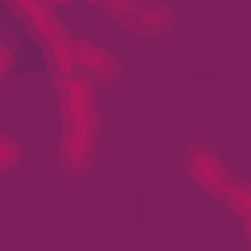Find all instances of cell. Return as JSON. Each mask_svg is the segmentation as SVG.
Listing matches in <instances>:
<instances>
[{
    "label": "cell",
    "instance_id": "8992f818",
    "mask_svg": "<svg viewBox=\"0 0 251 251\" xmlns=\"http://www.w3.org/2000/svg\"><path fill=\"white\" fill-rule=\"evenodd\" d=\"M20 157H24V153H20V141H16L12 133H0V169H4V173L16 169Z\"/></svg>",
    "mask_w": 251,
    "mask_h": 251
},
{
    "label": "cell",
    "instance_id": "7a4b0ae2",
    "mask_svg": "<svg viewBox=\"0 0 251 251\" xmlns=\"http://www.w3.org/2000/svg\"><path fill=\"white\" fill-rule=\"evenodd\" d=\"M110 20L126 24L129 31H141V35H161L173 27V8L161 4V0H106L102 8Z\"/></svg>",
    "mask_w": 251,
    "mask_h": 251
},
{
    "label": "cell",
    "instance_id": "52a82bcc",
    "mask_svg": "<svg viewBox=\"0 0 251 251\" xmlns=\"http://www.w3.org/2000/svg\"><path fill=\"white\" fill-rule=\"evenodd\" d=\"M8 75H12V47L4 43L0 47V78H8Z\"/></svg>",
    "mask_w": 251,
    "mask_h": 251
},
{
    "label": "cell",
    "instance_id": "3957f363",
    "mask_svg": "<svg viewBox=\"0 0 251 251\" xmlns=\"http://www.w3.org/2000/svg\"><path fill=\"white\" fill-rule=\"evenodd\" d=\"M94 145H98V118L63 126V137H59V165H63V173L67 176H86L90 165H94Z\"/></svg>",
    "mask_w": 251,
    "mask_h": 251
},
{
    "label": "cell",
    "instance_id": "6da1fadb",
    "mask_svg": "<svg viewBox=\"0 0 251 251\" xmlns=\"http://www.w3.org/2000/svg\"><path fill=\"white\" fill-rule=\"evenodd\" d=\"M184 169H188V176L196 180V188H204L212 200H220V204H227V208H231L235 196L247 188V180H239L235 173H227L208 145H188V149H184Z\"/></svg>",
    "mask_w": 251,
    "mask_h": 251
},
{
    "label": "cell",
    "instance_id": "5b68a950",
    "mask_svg": "<svg viewBox=\"0 0 251 251\" xmlns=\"http://www.w3.org/2000/svg\"><path fill=\"white\" fill-rule=\"evenodd\" d=\"M75 63L86 78H94L98 86H110L122 78V59L114 51H106L102 43H90V39H78L75 43Z\"/></svg>",
    "mask_w": 251,
    "mask_h": 251
},
{
    "label": "cell",
    "instance_id": "277c9868",
    "mask_svg": "<svg viewBox=\"0 0 251 251\" xmlns=\"http://www.w3.org/2000/svg\"><path fill=\"white\" fill-rule=\"evenodd\" d=\"M98 82L86 78L82 71H71V75H55V94H59V114H63V126H75V122H86V118H98V106H94V94Z\"/></svg>",
    "mask_w": 251,
    "mask_h": 251
},
{
    "label": "cell",
    "instance_id": "ba28073f",
    "mask_svg": "<svg viewBox=\"0 0 251 251\" xmlns=\"http://www.w3.org/2000/svg\"><path fill=\"white\" fill-rule=\"evenodd\" d=\"M47 4H59V0H47ZM94 4H98V8H106V0H94Z\"/></svg>",
    "mask_w": 251,
    "mask_h": 251
}]
</instances>
